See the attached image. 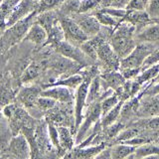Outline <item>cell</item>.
I'll return each mask as SVG.
<instances>
[{
  "label": "cell",
  "instance_id": "9a60e30c",
  "mask_svg": "<svg viewBox=\"0 0 159 159\" xmlns=\"http://www.w3.org/2000/svg\"><path fill=\"white\" fill-rule=\"evenodd\" d=\"M47 32L41 25H39L34 21V23L30 26L26 35L24 36L22 41H27L34 44L35 46L44 47L45 43L47 41Z\"/></svg>",
  "mask_w": 159,
  "mask_h": 159
},
{
  "label": "cell",
  "instance_id": "cb8c5ba5",
  "mask_svg": "<svg viewBox=\"0 0 159 159\" xmlns=\"http://www.w3.org/2000/svg\"><path fill=\"white\" fill-rule=\"evenodd\" d=\"M132 155L134 159H144L149 156L159 155V145L151 142L141 144V145L136 147Z\"/></svg>",
  "mask_w": 159,
  "mask_h": 159
},
{
  "label": "cell",
  "instance_id": "7a4b0ae2",
  "mask_svg": "<svg viewBox=\"0 0 159 159\" xmlns=\"http://www.w3.org/2000/svg\"><path fill=\"white\" fill-rule=\"evenodd\" d=\"M101 117H102V111H101L99 101L89 104L86 114H84L83 117L82 123L80 124V126L77 130L75 143L80 144L81 142H83V140L86 138V136H88V133L91 130V128L101 119Z\"/></svg>",
  "mask_w": 159,
  "mask_h": 159
},
{
  "label": "cell",
  "instance_id": "5b68a950",
  "mask_svg": "<svg viewBox=\"0 0 159 159\" xmlns=\"http://www.w3.org/2000/svg\"><path fill=\"white\" fill-rule=\"evenodd\" d=\"M54 50L61 55V56L71 60V61L76 62L79 65H81L83 68L88 67L89 66V64H91L89 62L91 59L82 51L81 48L79 46H76V45H73L71 43L67 42L66 40L60 42L57 46L54 48Z\"/></svg>",
  "mask_w": 159,
  "mask_h": 159
},
{
  "label": "cell",
  "instance_id": "d6986e66",
  "mask_svg": "<svg viewBox=\"0 0 159 159\" xmlns=\"http://www.w3.org/2000/svg\"><path fill=\"white\" fill-rule=\"evenodd\" d=\"M84 81V77L81 74H73L70 75V76L64 78V79H58L57 81L49 83L47 84H45L44 88H50V87H56V86H60V87H65L71 89H77V88L83 83Z\"/></svg>",
  "mask_w": 159,
  "mask_h": 159
},
{
  "label": "cell",
  "instance_id": "f546056e",
  "mask_svg": "<svg viewBox=\"0 0 159 159\" xmlns=\"http://www.w3.org/2000/svg\"><path fill=\"white\" fill-rule=\"evenodd\" d=\"M15 98V93L7 81L0 82V106L5 107Z\"/></svg>",
  "mask_w": 159,
  "mask_h": 159
},
{
  "label": "cell",
  "instance_id": "277c9868",
  "mask_svg": "<svg viewBox=\"0 0 159 159\" xmlns=\"http://www.w3.org/2000/svg\"><path fill=\"white\" fill-rule=\"evenodd\" d=\"M153 50L150 46L146 44H139L136 45L132 51L129 53L126 57L120 59L119 61V69H137L140 68L144 62V60L147 58L149 54H151Z\"/></svg>",
  "mask_w": 159,
  "mask_h": 159
},
{
  "label": "cell",
  "instance_id": "74e56055",
  "mask_svg": "<svg viewBox=\"0 0 159 159\" xmlns=\"http://www.w3.org/2000/svg\"><path fill=\"white\" fill-rule=\"evenodd\" d=\"M155 143L157 144V145H159V132H158L157 137H156V139H155Z\"/></svg>",
  "mask_w": 159,
  "mask_h": 159
},
{
  "label": "cell",
  "instance_id": "2e32d148",
  "mask_svg": "<svg viewBox=\"0 0 159 159\" xmlns=\"http://www.w3.org/2000/svg\"><path fill=\"white\" fill-rule=\"evenodd\" d=\"M122 21H125L133 25L134 27H144L149 24L151 18L149 17L146 10H126V14Z\"/></svg>",
  "mask_w": 159,
  "mask_h": 159
},
{
  "label": "cell",
  "instance_id": "ba28073f",
  "mask_svg": "<svg viewBox=\"0 0 159 159\" xmlns=\"http://www.w3.org/2000/svg\"><path fill=\"white\" fill-rule=\"evenodd\" d=\"M7 150L16 159H29L31 155L30 144L26 135L23 133L13 136L8 142Z\"/></svg>",
  "mask_w": 159,
  "mask_h": 159
},
{
  "label": "cell",
  "instance_id": "1f68e13d",
  "mask_svg": "<svg viewBox=\"0 0 159 159\" xmlns=\"http://www.w3.org/2000/svg\"><path fill=\"white\" fill-rule=\"evenodd\" d=\"M65 0H39L36 13L51 11V10H57Z\"/></svg>",
  "mask_w": 159,
  "mask_h": 159
},
{
  "label": "cell",
  "instance_id": "4dcf8cb0",
  "mask_svg": "<svg viewBox=\"0 0 159 159\" xmlns=\"http://www.w3.org/2000/svg\"><path fill=\"white\" fill-rule=\"evenodd\" d=\"M120 102L118 94L116 93H112L108 96L104 97L99 101V104H101V111H102V116L103 114H106L107 111H109L112 107H114L116 104Z\"/></svg>",
  "mask_w": 159,
  "mask_h": 159
},
{
  "label": "cell",
  "instance_id": "4fadbf2b",
  "mask_svg": "<svg viewBox=\"0 0 159 159\" xmlns=\"http://www.w3.org/2000/svg\"><path fill=\"white\" fill-rule=\"evenodd\" d=\"M101 83L103 91L112 89L113 92H116L118 89H120L126 80L123 78L120 72L117 71H107L102 74H99Z\"/></svg>",
  "mask_w": 159,
  "mask_h": 159
},
{
  "label": "cell",
  "instance_id": "52a82bcc",
  "mask_svg": "<svg viewBox=\"0 0 159 159\" xmlns=\"http://www.w3.org/2000/svg\"><path fill=\"white\" fill-rule=\"evenodd\" d=\"M39 0H21L9 14L6 20V29L24 19L33 12H36Z\"/></svg>",
  "mask_w": 159,
  "mask_h": 159
},
{
  "label": "cell",
  "instance_id": "d6a6232c",
  "mask_svg": "<svg viewBox=\"0 0 159 159\" xmlns=\"http://www.w3.org/2000/svg\"><path fill=\"white\" fill-rule=\"evenodd\" d=\"M56 103L57 102L54 101L52 98L40 96L37 99L36 107L41 111H52V109L56 107Z\"/></svg>",
  "mask_w": 159,
  "mask_h": 159
},
{
  "label": "cell",
  "instance_id": "484cf974",
  "mask_svg": "<svg viewBox=\"0 0 159 159\" xmlns=\"http://www.w3.org/2000/svg\"><path fill=\"white\" fill-rule=\"evenodd\" d=\"M158 74H159V63L142 70L140 74L134 80L142 87L143 84L151 83L158 76Z\"/></svg>",
  "mask_w": 159,
  "mask_h": 159
},
{
  "label": "cell",
  "instance_id": "603a6c76",
  "mask_svg": "<svg viewBox=\"0 0 159 159\" xmlns=\"http://www.w3.org/2000/svg\"><path fill=\"white\" fill-rule=\"evenodd\" d=\"M43 70L42 65L37 62H33L30 65H28L27 68L25 69V71L20 77V82L22 84H29L35 81L40 75Z\"/></svg>",
  "mask_w": 159,
  "mask_h": 159
},
{
  "label": "cell",
  "instance_id": "44dd1931",
  "mask_svg": "<svg viewBox=\"0 0 159 159\" xmlns=\"http://www.w3.org/2000/svg\"><path fill=\"white\" fill-rule=\"evenodd\" d=\"M102 87L101 83V78H99V74L97 75L96 77L92 79L91 83H89V89H88V96H87V106L91 104L94 102L101 101L102 98Z\"/></svg>",
  "mask_w": 159,
  "mask_h": 159
},
{
  "label": "cell",
  "instance_id": "d590c367",
  "mask_svg": "<svg viewBox=\"0 0 159 159\" xmlns=\"http://www.w3.org/2000/svg\"><path fill=\"white\" fill-rule=\"evenodd\" d=\"M148 0H128L125 10H146Z\"/></svg>",
  "mask_w": 159,
  "mask_h": 159
},
{
  "label": "cell",
  "instance_id": "6da1fadb",
  "mask_svg": "<svg viewBox=\"0 0 159 159\" xmlns=\"http://www.w3.org/2000/svg\"><path fill=\"white\" fill-rule=\"evenodd\" d=\"M135 27L130 23L122 21L114 28L109 36V44L119 59H123L135 48L134 39Z\"/></svg>",
  "mask_w": 159,
  "mask_h": 159
},
{
  "label": "cell",
  "instance_id": "e575fe53",
  "mask_svg": "<svg viewBox=\"0 0 159 159\" xmlns=\"http://www.w3.org/2000/svg\"><path fill=\"white\" fill-rule=\"evenodd\" d=\"M146 12L151 20L159 19V0H148Z\"/></svg>",
  "mask_w": 159,
  "mask_h": 159
},
{
  "label": "cell",
  "instance_id": "7c38bea8",
  "mask_svg": "<svg viewBox=\"0 0 159 159\" xmlns=\"http://www.w3.org/2000/svg\"><path fill=\"white\" fill-rule=\"evenodd\" d=\"M49 68L52 71L56 72L58 75H66V74H77L80 69L83 68L81 65L77 64L76 62L71 61L63 56L54 58L52 61H50Z\"/></svg>",
  "mask_w": 159,
  "mask_h": 159
},
{
  "label": "cell",
  "instance_id": "8fae6325",
  "mask_svg": "<svg viewBox=\"0 0 159 159\" xmlns=\"http://www.w3.org/2000/svg\"><path fill=\"white\" fill-rule=\"evenodd\" d=\"M41 97L50 98L56 101L57 102L61 103H71L74 102L75 93H73V89L65 88V87H50L46 88L40 93Z\"/></svg>",
  "mask_w": 159,
  "mask_h": 159
},
{
  "label": "cell",
  "instance_id": "3957f363",
  "mask_svg": "<svg viewBox=\"0 0 159 159\" xmlns=\"http://www.w3.org/2000/svg\"><path fill=\"white\" fill-rule=\"evenodd\" d=\"M59 22L63 29L65 40L76 46L81 45L86 42L89 37L84 34L83 30L80 28L76 21L70 16H59Z\"/></svg>",
  "mask_w": 159,
  "mask_h": 159
},
{
  "label": "cell",
  "instance_id": "30bf717a",
  "mask_svg": "<svg viewBox=\"0 0 159 159\" xmlns=\"http://www.w3.org/2000/svg\"><path fill=\"white\" fill-rule=\"evenodd\" d=\"M143 99L137 107L136 116L146 118L152 116H159V94L154 96H143Z\"/></svg>",
  "mask_w": 159,
  "mask_h": 159
},
{
  "label": "cell",
  "instance_id": "9c48e42d",
  "mask_svg": "<svg viewBox=\"0 0 159 159\" xmlns=\"http://www.w3.org/2000/svg\"><path fill=\"white\" fill-rule=\"evenodd\" d=\"M71 18H73L76 23L80 26L84 34L91 38L98 35L101 32L102 25L99 24L98 19L93 14L89 13H74L72 14Z\"/></svg>",
  "mask_w": 159,
  "mask_h": 159
},
{
  "label": "cell",
  "instance_id": "7402d4cb",
  "mask_svg": "<svg viewBox=\"0 0 159 159\" xmlns=\"http://www.w3.org/2000/svg\"><path fill=\"white\" fill-rule=\"evenodd\" d=\"M136 146L129 145L125 143H116L114 145L109 149L111 159H125L132 155L135 151Z\"/></svg>",
  "mask_w": 159,
  "mask_h": 159
},
{
  "label": "cell",
  "instance_id": "836d02e7",
  "mask_svg": "<svg viewBox=\"0 0 159 159\" xmlns=\"http://www.w3.org/2000/svg\"><path fill=\"white\" fill-rule=\"evenodd\" d=\"M48 134H49V138L51 140L53 146L57 147L58 149H61L60 146V142H59V132H58V127L55 125L54 123L49 122L48 123ZM62 150V149H61Z\"/></svg>",
  "mask_w": 159,
  "mask_h": 159
},
{
  "label": "cell",
  "instance_id": "f1b7e54d",
  "mask_svg": "<svg viewBox=\"0 0 159 159\" xmlns=\"http://www.w3.org/2000/svg\"><path fill=\"white\" fill-rule=\"evenodd\" d=\"M93 15L98 19V21L99 22V24L103 25V26H106V27H108L109 29H112V30L114 28H116L119 23L122 22L121 20L113 17V16H111V15H109L107 13L102 12V10H98V11H96Z\"/></svg>",
  "mask_w": 159,
  "mask_h": 159
},
{
  "label": "cell",
  "instance_id": "ac0fdd59",
  "mask_svg": "<svg viewBox=\"0 0 159 159\" xmlns=\"http://www.w3.org/2000/svg\"><path fill=\"white\" fill-rule=\"evenodd\" d=\"M136 39L142 43H151L159 40V23H149L141 28Z\"/></svg>",
  "mask_w": 159,
  "mask_h": 159
},
{
  "label": "cell",
  "instance_id": "f35d334b",
  "mask_svg": "<svg viewBox=\"0 0 159 159\" xmlns=\"http://www.w3.org/2000/svg\"><path fill=\"white\" fill-rule=\"evenodd\" d=\"M1 34H2V33H1V32H0V35H1Z\"/></svg>",
  "mask_w": 159,
  "mask_h": 159
},
{
  "label": "cell",
  "instance_id": "d4e9b609",
  "mask_svg": "<svg viewBox=\"0 0 159 159\" xmlns=\"http://www.w3.org/2000/svg\"><path fill=\"white\" fill-rule=\"evenodd\" d=\"M59 132V142L62 150L70 151L72 150L75 144V139L73 133L66 126H57Z\"/></svg>",
  "mask_w": 159,
  "mask_h": 159
},
{
  "label": "cell",
  "instance_id": "4316f807",
  "mask_svg": "<svg viewBox=\"0 0 159 159\" xmlns=\"http://www.w3.org/2000/svg\"><path fill=\"white\" fill-rule=\"evenodd\" d=\"M122 103H123V101H120L116 107H112L111 111H107L106 114H103L101 117V124L102 128H106L109 125H111L112 123L116 122L118 120L119 116H120Z\"/></svg>",
  "mask_w": 159,
  "mask_h": 159
},
{
  "label": "cell",
  "instance_id": "83f0119b",
  "mask_svg": "<svg viewBox=\"0 0 159 159\" xmlns=\"http://www.w3.org/2000/svg\"><path fill=\"white\" fill-rule=\"evenodd\" d=\"M47 35H48L47 41L45 43L44 47L47 46V45H51L53 48H55L60 42H62L65 40L64 32H63L61 25H60V22H57L55 24L53 28L47 33Z\"/></svg>",
  "mask_w": 159,
  "mask_h": 159
},
{
  "label": "cell",
  "instance_id": "5bb4252c",
  "mask_svg": "<svg viewBox=\"0 0 159 159\" xmlns=\"http://www.w3.org/2000/svg\"><path fill=\"white\" fill-rule=\"evenodd\" d=\"M41 91L42 89L39 87H25L20 89V92L17 94V99L25 108H35Z\"/></svg>",
  "mask_w": 159,
  "mask_h": 159
},
{
  "label": "cell",
  "instance_id": "8d00e7d4",
  "mask_svg": "<svg viewBox=\"0 0 159 159\" xmlns=\"http://www.w3.org/2000/svg\"><path fill=\"white\" fill-rule=\"evenodd\" d=\"M93 159H111V153H109V149H106V148H104L103 150L101 153H98V155L94 157Z\"/></svg>",
  "mask_w": 159,
  "mask_h": 159
},
{
  "label": "cell",
  "instance_id": "e0dca14e",
  "mask_svg": "<svg viewBox=\"0 0 159 159\" xmlns=\"http://www.w3.org/2000/svg\"><path fill=\"white\" fill-rule=\"evenodd\" d=\"M104 148H106V143L104 142L92 146L78 147L77 150L72 152L71 159H93Z\"/></svg>",
  "mask_w": 159,
  "mask_h": 159
},
{
  "label": "cell",
  "instance_id": "8992f818",
  "mask_svg": "<svg viewBox=\"0 0 159 159\" xmlns=\"http://www.w3.org/2000/svg\"><path fill=\"white\" fill-rule=\"evenodd\" d=\"M98 59L107 69V71H117L119 69L120 59L117 57L111 44L106 39L102 40L97 47V60Z\"/></svg>",
  "mask_w": 159,
  "mask_h": 159
},
{
  "label": "cell",
  "instance_id": "ffe728a7",
  "mask_svg": "<svg viewBox=\"0 0 159 159\" xmlns=\"http://www.w3.org/2000/svg\"><path fill=\"white\" fill-rule=\"evenodd\" d=\"M35 22L41 25L48 33L53 28L54 25L59 22V14L56 10L38 13L35 17Z\"/></svg>",
  "mask_w": 159,
  "mask_h": 159
}]
</instances>
